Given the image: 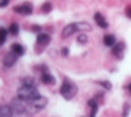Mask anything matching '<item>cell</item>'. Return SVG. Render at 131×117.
<instances>
[{"mask_svg": "<svg viewBox=\"0 0 131 117\" xmlns=\"http://www.w3.org/2000/svg\"><path fill=\"white\" fill-rule=\"evenodd\" d=\"M40 92L37 91L36 87L33 85H25L23 84L21 87L17 89V97L21 98L23 101H25V103H29V101H32L37 97H40Z\"/></svg>", "mask_w": 131, "mask_h": 117, "instance_id": "cell-1", "label": "cell"}, {"mask_svg": "<svg viewBox=\"0 0 131 117\" xmlns=\"http://www.w3.org/2000/svg\"><path fill=\"white\" fill-rule=\"evenodd\" d=\"M77 92H78V88H77V85L74 83H72L70 80H68V79H65L62 81L61 88H60V93H61V96H62L65 100H68V101L73 100L75 97V95H77Z\"/></svg>", "mask_w": 131, "mask_h": 117, "instance_id": "cell-2", "label": "cell"}, {"mask_svg": "<svg viewBox=\"0 0 131 117\" xmlns=\"http://www.w3.org/2000/svg\"><path fill=\"white\" fill-rule=\"evenodd\" d=\"M48 105V98L47 97H44V96H40V97H37L32 101H29V103H27V106L30 112H40L42 111V109H45V106Z\"/></svg>", "mask_w": 131, "mask_h": 117, "instance_id": "cell-3", "label": "cell"}, {"mask_svg": "<svg viewBox=\"0 0 131 117\" xmlns=\"http://www.w3.org/2000/svg\"><path fill=\"white\" fill-rule=\"evenodd\" d=\"M11 108L15 114H25L28 112V106H27V103L23 101L21 98H16V100H12L11 101Z\"/></svg>", "mask_w": 131, "mask_h": 117, "instance_id": "cell-4", "label": "cell"}, {"mask_svg": "<svg viewBox=\"0 0 131 117\" xmlns=\"http://www.w3.org/2000/svg\"><path fill=\"white\" fill-rule=\"evenodd\" d=\"M13 11L19 13V15H23V16H28V15H32L33 12V5L30 3H24V4H20V5H15L13 7Z\"/></svg>", "mask_w": 131, "mask_h": 117, "instance_id": "cell-5", "label": "cell"}, {"mask_svg": "<svg viewBox=\"0 0 131 117\" xmlns=\"http://www.w3.org/2000/svg\"><path fill=\"white\" fill-rule=\"evenodd\" d=\"M17 57H19V56H17V55L13 51L5 53V56L3 57V64H4V67H5V68L13 67L15 64H16V61H17Z\"/></svg>", "mask_w": 131, "mask_h": 117, "instance_id": "cell-6", "label": "cell"}, {"mask_svg": "<svg viewBox=\"0 0 131 117\" xmlns=\"http://www.w3.org/2000/svg\"><path fill=\"white\" fill-rule=\"evenodd\" d=\"M125 49H126V44L123 43V41H118V43H115V44L113 45L111 53H113L117 59L122 60V59H123V53H125Z\"/></svg>", "mask_w": 131, "mask_h": 117, "instance_id": "cell-7", "label": "cell"}, {"mask_svg": "<svg viewBox=\"0 0 131 117\" xmlns=\"http://www.w3.org/2000/svg\"><path fill=\"white\" fill-rule=\"evenodd\" d=\"M36 43H37V45H38V47H42V48H45V47L49 45V43H50V36H49V35H47V33L40 32V33L37 35Z\"/></svg>", "mask_w": 131, "mask_h": 117, "instance_id": "cell-8", "label": "cell"}, {"mask_svg": "<svg viewBox=\"0 0 131 117\" xmlns=\"http://www.w3.org/2000/svg\"><path fill=\"white\" fill-rule=\"evenodd\" d=\"M94 20H95L97 25H98L99 28H102V29H106L107 27H109V23H107L106 17L103 16V15H102L101 12H97V13H94Z\"/></svg>", "mask_w": 131, "mask_h": 117, "instance_id": "cell-9", "label": "cell"}, {"mask_svg": "<svg viewBox=\"0 0 131 117\" xmlns=\"http://www.w3.org/2000/svg\"><path fill=\"white\" fill-rule=\"evenodd\" d=\"M77 25H75V23H72V24H68L64 29H62V37L64 39H68V37H70L74 35V32H77Z\"/></svg>", "mask_w": 131, "mask_h": 117, "instance_id": "cell-10", "label": "cell"}, {"mask_svg": "<svg viewBox=\"0 0 131 117\" xmlns=\"http://www.w3.org/2000/svg\"><path fill=\"white\" fill-rule=\"evenodd\" d=\"M41 81H42L44 84H47V85H52V84L56 83L54 77L49 73V71H42V72H41Z\"/></svg>", "mask_w": 131, "mask_h": 117, "instance_id": "cell-11", "label": "cell"}, {"mask_svg": "<svg viewBox=\"0 0 131 117\" xmlns=\"http://www.w3.org/2000/svg\"><path fill=\"white\" fill-rule=\"evenodd\" d=\"M75 25H77V29H78L80 32H90V31L93 29V27H91L88 21H77Z\"/></svg>", "mask_w": 131, "mask_h": 117, "instance_id": "cell-12", "label": "cell"}, {"mask_svg": "<svg viewBox=\"0 0 131 117\" xmlns=\"http://www.w3.org/2000/svg\"><path fill=\"white\" fill-rule=\"evenodd\" d=\"M13 111L11 105H0V117H11L13 116Z\"/></svg>", "mask_w": 131, "mask_h": 117, "instance_id": "cell-13", "label": "cell"}, {"mask_svg": "<svg viewBox=\"0 0 131 117\" xmlns=\"http://www.w3.org/2000/svg\"><path fill=\"white\" fill-rule=\"evenodd\" d=\"M88 105H89L90 109H91L90 116H91V117H94V116L97 114V112H98V101L95 100V97H94V98H90V100L88 101Z\"/></svg>", "mask_w": 131, "mask_h": 117, "instance_id": "cell-14", "label": "cell"}, {"mask_svg": "<svg viewBox=\"0 0 131 117\" xmlns=\"http://www.w3.org/2000/svg\"><path fill=\"white\" fill-rule=\"evenodd\" d=\"M11 51H13L17 55V56H23V55H24V52H25L24 47H23L21 44H19V43H15V44H12V47H11Z\"/></svg>", "mask_w": 131, "mask_h": 117, "instance_id": "cell-15", "label": "cell"}, {"mask_svg": "<svg viewBox=\"0 0 131 117\" xmlns=\"http://www.w3.org/2000/svg\"><path fill=\"white\" fill-rule=\"evenodd\" d=\"M115 43H117V39H115L114 35H105L103 36V44L106 47H113Z\"/></svg>", "mask_w": 131, "mask_h": 117, "instance_id": "cell-16", "label": "cell"}, {"mask_svg": "<svg viewBox=\"0 0 131 117\" xmlns=\"http://www.w3.org/2000/svg\"><path fill=\"white\" fill-rule=\"evenodd\" d=\"M8 32L12 35V36H17L19 32H20V28H19V24H16V23H12V24L9 25V29Z\"/></svg>", "mask_w": 131, "mask_h": 117, "instance_id": "cell-17", "label": "cell"}, {"mask_svg": "<svg viewBox=\"0 0 131 117\" xmlns=\"http://www.w3.org/2000/svg\"><path fill=\"white\" fill-rule=\"evenodd\" d=\"M52 10H53V5H52V3H50V2H45V3L41 5V12H42V13H45V15H48Z\"/></svg>", "mask_w": 131, "mask_h": 117, "instance_id": "cell-18", "label": "cell"}, {"mask_svg": "<svg viewBox=\"0 0 131 117\" xmlns=\"http://www.w3.org/2000/svg\"><path fill=\"white\" fill-rule=\"evenodd\" d=\"M7 35H8V31L5 28H0V47H3L5 40H7Z\"/></svg>", "mask_w": 131, "mask_h": 117, "instance_id": "cell-19", "label": "cell"}, {"mask_svg": "<svg viewBox=\"0 0 131 117\" xmlns=\"http://www.w3.org/2000/svg\"><path fill=\"white\" fill-rule=\"evenodd\" d=\"M88 41H89V39H88V36L85 35V33H81L78 37H77V43H78V44H81V45L86 44Z\"/></svg>", "mask_w": 131, "mask_h": 117, "instance_id": "cell-20", "label": "cell"}, {"mask_svg": "<svg viewBox=\"0 0 131 117\" xmlns=\"http://www.w3.org/2000/svg\"><path fill=\"white\" fill-rule=\"evenodd\" d=\"M21 83L25 84V85H33V87H36V83H35L33 77H24V79H21Z\"/></svg>", "mask_w": 131, "mask_h": 117, "instance_id": "cell-21", "label": "cell"}, {"mask_svg": "<svg viewBox=\"0 0 131 117\" xmlns=\"http://www.w3.org/2000/svg\"><path fill=\"white\" fill-rule=\"evenodd\" d=\"M98 85H101V87H103L106 91H110L111 89V83L110 81H97Z\"/></svg>", "mask_w": 131, "mask_h": 117, "instance_id": "cell-22", "label": "cell"}, {"mask_svg": "<svg viewBox=\"0 0 131 117\" xmlns=\"http://www.w3.org/2000/svg\"><path fill=\"white\" fill-rule=\"evenodd\" d=\"M130 113V104H125V105H123V116H127Z\"/></svg>", "mask_w": 131, "mask_h": 117, "instance_id": "cell-23", "label": "cell"}, {"mask_svg": "<svg viewBox=\"0 0 131 117\" xmlns=\"http://www.w3.org/2000/svg\"><path fill=\"white\" fill-rule=\"evenodd\" d=\"M11 0H0V8H4V7H7L9 4Z\"/></svg>", "mask_w": 131, "mask_h": 117, "instance_id": "cell-24", "label": "cell"}, {"mask_svg": "<svg viewBox=\"0 0 131 117\" xmlns=\"http://www.w3.org/2000/svg\"><path fill=\"white\" fill-rule=\"evenodd\" d=\"M61 55H62V56H69V48H66V47H65V48H62V49H61Z\"/></svg>", "mask_w": 131, "mask_h": 117, "instance_id": "cell-25", "label": "cell"}, {"mask_svg": "<svg viewBox=\"0 0 131 117\" xmlns=\"http://www.w3.org/2000/svg\"><path fill=\"white\" fill-rule=\"evenodd\" d=\"M32 31H33V32H38V33H40L41 32V27H38V25H32Z\"/></svg>", "mask_w": 131, "mask_h": 117, "instance_id": "cell-26", "label": "cell"}, {"mask_svg": "<svg viewBox=\"0 0 131 117\" xmlns=\"http://www.w3.org/2000/svg\"><path fill=\"white\" fill-rule=\"evenodd\" d=\"M95 100L97 101H103V93H98V95L95 96Z\"/></svg>", "mask_w": 131, "mask_h": 117, "instance_id": "cell-27", "label": "cell"}, {"mask_svg": "<svg viewBox=\"0 0 131 117\" xmlns=\"http://www.w3.org/2000/svg\"><path fill=\"white\" fill-rule=\"evenodd\" d=\"M126 16L128 19H131V7H127V8H126Z\"/></svg>", "mask_w": 131, "mask_h": 117, "instance_id": "cell-28", "label": "cell"}, {"mask_svg": "<svg viewBox=\"0 0 131 117\" xmlns=\"http://www.w3.org/2000/svg\"><path fill=\"white\" fill-rule=\"evenodd\" d=\"M127 91L130 92V95H131V83H130V84L127 85Z\"/></svg>", "mask_w": 131, "mask_h": 117, "instance_id": "cell-29", "label": "cell"}]
</instances>
